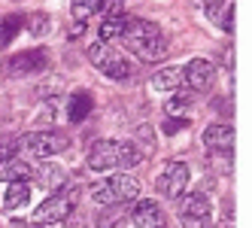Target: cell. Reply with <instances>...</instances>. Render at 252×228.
Listing matches in <instances>:
<instances>
[{"mask_svg":"<svg viewBox=\"0 0 252 228\" xmlns=\"http://www.w3.org/2000/svg\"><path fill=\"white\" fill-rule=\"evenodd\" d=\"M204 146L216 149V152H231L234 149V128L231 125H210L204 131Z\"/></svg>","mask_w":252,"mask_h":228,"instance_id":"cell-12","label":"cell"},{"mask_svg":"<svg viewBox=\"0 0 252 228\" xmlns=\"http://www.w3.org/2000/svg\"><path fill=\"white\" fill-rule=\"evenodd\" d=\"M28 198H31V186L28 183H9L6 195H3V207L6 210H15V207H22Z\"/></svg>","mask_w":252,"mask_h":228,"instance_id":"cell-20","label":"cell"},{"mask_svg":"<svg viewBox=\"0 0 252 228\" xmlns=\"http://www.w3.org/2000/svg\"><path fill=\"white\" fill-rule=\"evenodd\" d=\"M76 210V192H52V195L33 210L31 222L33 225H52V222H64L70 213Z\"/></svg>","mask_w":252,"mask_h":228,"instance_id":"cell-5","label":"cell"},{"mask_svg":"<svg viewBox=\"0 0 252 228\" xmlns=\"http://www.w3.org/2000/svg\"><path fill=\"white\" fill-rule=\"evenodd\" d=\"M15 146H19V140H12V137H0V162H3V159H12Z\"/></svg>","mask_w":252,"mask_h":228,"instance_id":"cell-25","label":"cell"},{"mask_svg":"<svg viewBox=\"0 0 252 228\" xmlns=\"http://www.w3.org/2000/svg\"><path fill=\"white\" fill-rule=\"evenodd\" d=\"M183 219H210V198L204 192H191L183 198Z\"/></svg>","mask_w":252,"mask_h":228,"instance_id":"cell-15","label":"cell"},{"mask_svg":"<svg viewBox=\"0 0 252 228\" xmlns=\"http://www.w3.org/2000/svg\"><path fill=\"white\" fill-rule=\"evenodd\" d=\"M122 31H125V15H116V19H103V25L97 28V33H100V43L122 40Z\"/></svg>","mask_w":252,"mask_h":228,"instance_id":"cell-21","label":"cell"},{"mask_svg":"<svg viewBox=\"0 0 252 228\" xmlns=\"http://www.w3.org/2000/svg\"><path fill=\"white\" fill-rule=\"evenodd\" d=\"M131 204H113V207H100L97 216H94V225L97 228H122V222L128 219V210Z\"/></svg>","mask_w":252,"mask_h":228,"instance_id":"cell-16","label":"cell"},{"mask_svg":"<svg viewBox=\"0 0 252 228\" xmlns=\"http://www.w3.org/2000/svg\"><path fill=\"white\" fill-rule=\"evenodd\" d=\"M189 164H183V162H173V164H167L164 170L158 173V183H155V189H158V195H164V198H183L186 195V186H189Z\"/></svg>","mask_w":252,"mask_h":228,"instance_id":"cell-8","label":"cell"},{"mask_svg":"<svg viewBox=\"0 0 252 228\" xmlns=\"http://www.w3.org/2000/svg\"><path fill=\"white\" fill-rule=\"evenodd\" d=\"M25 25H28L25 15H6V19L0 22V49H6L15 40V33H19Z\"/></svg>","mask_w":252,"mask_h":228,"instance_id":"cell-19","label":"cell"},{"mask_svg":"<svg viewBox=\"0 0 252 228\" xmlns=\"http://www.w3.org/2000/svg\"><path fill=\"white\" fill-rule=\"evenodd\" d=\"M189 103H191V98H189V95H176L173 100H167V113H170L173 119H179L176 113H186V110H189Z\"/></svg>","mask_w":252,"mask_h":228,"instance_id":"cell-24","label":"cell"},{"mask_svg":"<svg viewBox=\"0 0 252 228\" xmlns=\"http://www.w3.org/2000/svg\"><path fill=\"white\" fill-rule=\"evenodd\" d=\"M186 125V119H167L164 122V134H176V131H183Z\"/></svg>","mask_w":252,"mask_h":228,"instance_id":"cell-26","label":"cell"},{"mask_svg":"<svg viewBox=\"0 0 252 228\" xmlns=\"http://www.w3.org/2000/svg\"><path fill=\"white\" fill-rule=\"evenodd\" d=\"M100 3H103V0H73V6H70V12H73L76 25H82L85 19H92L94 12H100Z\"/></svg>","mask_w":252,"mask_h":228,"instance_id":"cell-22","label":"cell"},{"mask_svg":"<svg viewBox=\"0 0 252 228\" xmlns=\"http://www.w3.org/2000/svg\"><path fill=\"white\" fill-rule=\"evenodd\" d=\"M92 110H94V98L88 95V92L70 95V100H67V116H70V122H73V125L85 122L88 116H92Z\"/></svg>","mask_w":252,"mask_h":228,"instance_id":"cell-13","label":"cell"},{"mask_svg":"<svg viewBox=\"0 0 252 228\" xmlns=\"http://www.w3.org/2000/svg\"><path fill=\"white\" fill-rule=\"evenodd\" d=\"M88 61H92L103 76H110L116 82H125V79H131L134 73V64L122 55L119 49H113V43H94L92 49H88Z\"/></svg>","mask_w":252,"mask_h":228,"instance_id":"cell-4","label":"cell"},{"mask_svg":"<svg viewBox=\"0 0 252 228\" xmlns=\"http://www.w3.org/2000/svg\"><path fill=\"white\" fill-rule=\"evenodd\" d=\"M122 40L131 52L143 61H161L167 58V40L161 28L155 22H146V19H125V31H122Z\"/></svg>","mask_w":252,"mask_h":228,"instance_id":"cell-1","label":"cell"},{"mask_svg":"<svg viewBox=\"0 0 252 228\" xmlns=\"http://www.w3.org/2000/svg\"><path fill=\"white\" fill-rule=\"evenodd\" d=\"M140 195V183L131 173H116L106 183L92 189V198L97 207H113V204H134Z\"/></svg>","mask_w":252,"mask_h":228,"instance_id":"cell-3","label":"cell"},{"mask_svg":"<svg viewBox=\"0 0 252 228\" xmlns=\"http://www.w3.org/2000/svg\"><path fill=\"white\" fill-rule=\"evenodd\" d=\"M183 85V67H161L152 76V89L158 92H176Z\"/></svg>","mask_w":252,"mask_h":228,"instance_id":"cell-18","label":"cell"},{"mask_svg":"<svg viewBox=\"0 0 252 228\" xmlns=\"http://www.w3.org/2000/svg\"><path fill=\"white\" fill-rule=\"evenodd\" d=\"M46 67H49V52L46 49H31V52H19V55H12L9 61H3L0 64V73L15 79V76H33Z\"/></svg>","mask_w":252,"mask_h":228,"instance_id":"cell-7","label":"cell"},{"mask_svg":"<svg viewBox=\"0 0 252 228\" xmlns=\"http://www.w3.org/2000/svg\"><path fill=\"white\" fill-rule=\"evenodd\" d=\"M19 146H25L31 155H37V159H52V155L67 152L70 140L61 131H31L19 140Z\"/></svg>","mask_w":252,"mask_h":228,"instance_id":"cell-6","label":"cell"},{"mask_svg":"<svg viewBox=\"0 0 252 228\" xmlns=\"http://www.w3.org/2000/svg\"><path fill=\"white\" fill-rule=\"evenodd\" d=\"M207 19L222 28L225 33H234V0H210L207 3Z\"/></svg>","mask_w":252,"mask_h":228,"instance_id":"cell-11","label":"cell"},{"mask_svg":"<svg viewBox=\"0 0 252 228\" xmlns=\"http://www.w3.org/2000/svg\"><path fill=\"white\" fill-rule=\"evenodd\" d=\"M33 173H37V183H40L43 189H49V192H58V189L67 183V170H64L61 164H40Z\"/></svg>","mask_w":252,"mask_h":228,"instance_id":"cell-17","label":"cell"},{"mask_svg":"<svg viewBox=\"0 0 252 228\" xmlns=\"http://www.w3.org/2000/svg\"><path fill=\"white\" fill-rule=\"evenodd\" d=\"M143 162V149L131 140H97L88 149V167L92 170H116V167H134Z\"/></svg>","mask_w":252,"mask_h":228,"instance_id":"cell-2","label":"cell"},{"mask_svg":"<svg viewBox=\"0 0 252 228\" xmlns=\"http://www.w3.org/2000/svg\"><path fill=\"white\" fill-rule=\"evenodd\" d=\"M31 164L25 162V159H3L0 162V180L3 183H28V177H31Z\"/></svg>","mask_w":252,"mask_h":228,"instance_id":"cell-14","label":"cell"},{"mask_svg":"<svg viewBox=\"0 0 252 228\" xmlns=\"http://www.w3.org/2000/svg\"><path fill=\"white\" fill-rule=\"evenodd\" d=\"M49 28H52L49 15H33V19H28V31L33 33V37H46Z\"/></svg>","mask_w":252,"mask_h":228,"instance_id":"cell-23","label":"cell"},{"mask_svg":"<svg viewBox=\"0 0 252 228\" xmlns=\"http://www.w3.org/2000/svg\"><path fill=\"white\" fill-rule=\"evenodd\" d=\"M131 222L137 228H164L167 216H164V210H161L155 201L143 198V201H134V207H131Z\"/></svg>","mask_w":252,"mask_h":228,"instance_id":"cell-10","label":"cell"},{"mask_svg":"<svg viewBox=\"0 0 252 228\" xmlns=\"http://www.w3.org/2000/svg\"><path fill=\"white\" fill-rule=\"evenodd\" d=\"M216 64L207 61V58H194L183 67V82L189 85L191 92H210L216 85Z\"/></svg>","mask_w":252,"mask_h":228,"instance_id":"cell-9","label":"cell"}]
</instances>
